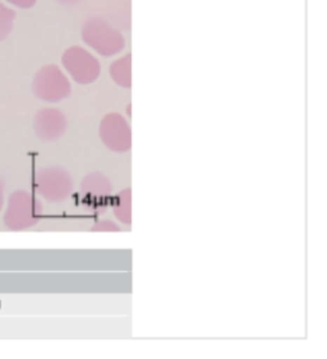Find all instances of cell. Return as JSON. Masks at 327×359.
I'll list each match as a JSON object with an SVG mask.
<instances>
[{"label":"cell","mask_w":327,"mask_h":359,"mask_svg":"<svg viewBox=\"0 0 327 359\" xmlns=\"http://www.w3.org/2000/svg\"><path fill=\"white\" fill-rule=\"evenodd\" d=\"M82 37L86 43L105 57L116 54L124 48V39L121 34L112 29L102 20L86 22L82 29Z\"/></svg>","instance_id":"cell-1"},{"label":"cell","mask_w":327,"mask_h":359,"mask_svg":"<svg viewBox=\"0 0 327 359\" xmlns=\"http://www.w3.org/2000/svg\"><path fill=\"white\" fill-rule=\"evenodd\" d=\"M34 94L46 102H58L71 94L69 81L55 65L44 67L34 79Z\"/></svg>","instance_id":"cell-2"},{"label":"cell","mask_w":327,"mask_h":359,"mask_svg":"<svg viewBox=\"0 0 327 359\" xmlns=\"http://www.w3.org/2000/svg\"><path fill=\"white\" fill-rule=\"evenodd\" d=\"M100 138L110 151L124 154L131 150L132 136L127 121L118 113L107 114L100 124Z\"/></svg>","instance_id":"cell-3"},{"label":"cell","mask_w":327,"mask_h":359,"mask_svg":"<svg viewBox=\"0 0 327 359\" xmlns=\"http://www.w3.org/2000/svg\"><path fill=\"white\" fill-rule=\"evenodd\" d=\"M62 62L77 83L88 85L99 77V62L88 51L79 46H73L65 51Z\"/></svg>","instance_id":"cell-4"},{"label":"cell","mask_w":327,"mask_h":359,"mask_svg":"<svg viewBox=\"0 0 327 359\" xmlns=\"http://www.w3.org/2000/svg\"><path fill=\"white\" fill-rule=\"evenodd\" d=\"M37 189L48 201H65L73 192V180L65 169H44L37 175Z\"/></svg>","instance_id":"cell-5"},{"label":"cell","mask_w":327,"mask_h":359,"mask_svg":"<svg viewBox=\"0 0 327 359\" xmlns=\"http://www.w3.org/2000/svg\"><path fill=\"white\" fill-rule=\"evenodd\" d=\"M35 130L40 138L45 141H54L65 135L67 119L58 109H44L36 115Z\"/></svg>","instance_id":"cell-6"},{"label":"cell","mask_w":327,"mask_h":359,"mask_svg":"<svg viewBox=\"0 0 327 359\" xmlns=\"http://www.w3.org/2000/svg\"><path fill=\"white\" fill-rule=\"evenodd\" d=\"M81 192L90 200H102L113 194V186L102 172H90L81 182Z\"/></svg>","instance_id":"cell-7"},{"label":"cell","mask_w":327,"mask_h":359,"mask_svg":"<svg viewBox=\"0 0 327 359\" xmlns=\"http://www.w3.org/2000/svg\"><path fill=\"white\" fill-rule=\"evenodd\" d=\"M132 191L126 188L113 198V211L114 215L121 224H132Z\"/></svg>","instance_id":"cell-8"},{"label":"cell","mask_w":327,"mask_h":359,"mask_svg":"<svg viewBox=\"0 0 327 359\" xmlns=\"http://www.w3.org/2000/svg\"><path fill=\"white\" fill-rule=\"evenodd\" d=\"M110 76L114 79L115 83L121 87H131V55L121 57L114 65H110Z\"/></svg>","instance_id":"cell-9"},{"label":"cell","mask_w":327,"mask_h":359,"mask_svg":"<svg viewBox=\"0 0 327 359\" xmlns=\"http://www.w3.org/2000/svg\"><path fill=\"white\" fill-rule=\"evenodd\" d=\"M15 17V11L9 9L0 3V41L7 39L8 35L11 34Z\"/></svg>","instance_id":"cell-10"},{"label":"cell","mask_w":327,"mask_h":359,"mask_svg":"<svg viewBox=\"0 0 327 359\" xmlns=\"http://www.w3.org/2000/svg\"><path fill=\"white\" fill-rule=\"evenodd\" d=\"M121 228L118 226V224L114 223L113 220H100L91 228V231H99V233H116L121 231Z\"/></svg>","instance_id":"cell-11"},{"label":"cell","mask_w":327,"mask_h":359,"mask_svg":"<svg viewBox=\"0 0 327 359\" xmlns=\"http://www.w3.org/2000/svg\"><path fill=\"white\" fill-rule=\"evenodd\" d=\"M8 1L15 7L23 8V9L34 7L36 3V0H8Z\"/></svg>","instance_id":"cell-12"},{"label":"cell","mask_w":327,"mask_h":359,"mask_svg":"<svg viewBox=\"0 0 327 359\" xmlns=\"http://www.w3.org/2000/svg\"><path fill=\"white\" fill-rule=\"evenodd\" d=\"M58 1H60V3H63V4L71 6V4H76L79 0H58Z\"/></svg>","instance_id":"cell-13"}]
</instances>
